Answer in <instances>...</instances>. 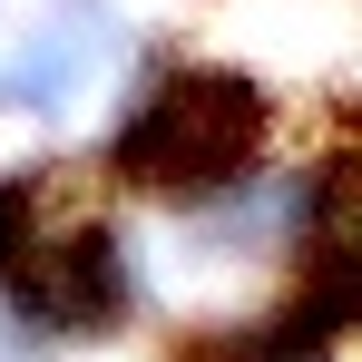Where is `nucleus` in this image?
I'll use <instances>...</instances> for the list:
<instances>
[{"instance_id": "nucleus-3", "label": "nucleus", "mask_w": 362, "mask_h": 362, "mask_svg": "<svg viewBox=\"0 0 362 362\" xmlns=\"http://www.w3.org/2000/svg\"><path fill=\"white\" fill-rule=\"evenodd\" d=\"M49 226H59L49 216V167H0V274H20Z\"/></svg>"}, {"instance_id": "nucleus-2", "label": "nucleus", "mask_w": 362, "mask_h": 362, "mask_svg": "<svg viewBox=\"0 0 362 362\" xmlns=\"http://www.w3.org/2000/svg\"><path fill=\"white\" fill-rule=\"evenodd\" d=\"M147 313V264L108 216H59L30 245L20 274H0V353L40 362L69 343H108Z\"/></svg>"}, {"instance_id": "nucleus-1", "label": "nucleus", "mask_w": 362, "mask_h": 362, "mask_svg": "<svg viewBox=\"0 0 362 362\" xmlns=\"http://www.w3.org/2000/svg\"><path fill=\"white\" fill-rule=\"evenodd\" d=\"M274 88L235 59H157L127 108L98 127V177L127 196H157V206H216L226 186H245L274 147Z\"/></svg>"}]
</instances>
